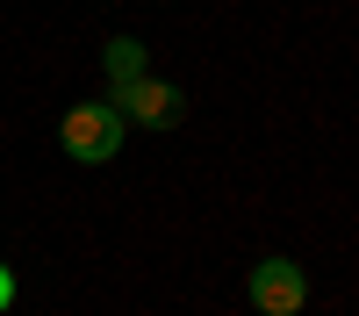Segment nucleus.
Instances as JSON below:
<instances>
[{"label":"nucleus","instance_id":"2","mask_svg":"<svg viewBox=\"0 0 359 316\" xmlns=\"http://www.w3.org/2000/svg\"><path fill=\"white\" fill-rule=\"evenodd\" d=\"M245 295H252L259 316H294V309H309V273H302V259H287V252L259 259L252 280H245Z\"/></svg>","mask_w":359,"mask_h":316},{"label":"nucleus","instance_id":"4","mask_svg":"<svg viewBox=\"0 0 359 316\" xmlns=\"http://www.w3.org/2000/svg\"><path fill=\"white\" fill-rule=\"evenodd\" d=\"M144 72H151L144 43H137V36H115V43H108V86L123 94V86H130V79H144Z\"/></svg>","mask_w":359,"mask_h":316},{"label":"nucleus","instance_id":"1","mask_svg":"<svg viewBox=\"0 0 359 316\" xmlns=\"http://www.w3.org/2000/svg\"><path fill=\"white\" fill-rule=\"evenodd\" d=\"M57 144H65L79 165H108L123 151V115L101 108V101H79V108H65V123H57Z\"/></svg>","mask_w":359,"mask_h":316},{"label":"nucleus","instance_id":"5","mask_svg":"<svg viewBox=\"0 0 359 316\" xmlns=\"http://www.w3.org/2000/svg\"><path fill=\"white\" fill-rule=\"evenodd\" d=\"M8 309H15V273L0 266V316H8Z\"/></svg>","mask_w":359,"mask_h":316},{"label":"nucleus","instance_id":"3","mask_svg":"<svg viewBox=\"0 0 359 316\" xmlns=\"http://www.w3.org/2000/svg\"><path fill=\"white\" fill-rule=\"evenodd\" d=\"M108 108L123 115V123H151V130H165V123H180V86H165L158 72H144V79H130Z\"/></svg>","mask_w":359,"mask_h":316}]
</instances>
